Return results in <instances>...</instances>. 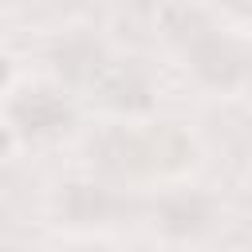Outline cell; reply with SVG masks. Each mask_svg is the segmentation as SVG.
<instances>
[{
	"label": "cell",
	"instance_id": "5b68a950",
	"mask_svg": "<svg viewBox=\"0 0 252 252\" xmlns=\"http://www.w3.org/2000/svg\"><path fill=\"white\" fill-rule=\"evenodd\" d=\"M118 83L114 87H102V102L106 106H118V110H142V106H150V83H146V75L138 71V67H106Z\"/></svg>",
	"mask_w": 252,
	"mask_h": 252
},
{
	"label": "cell",
	"instance_id": "6da1fadb",
	"mask_svg": "<svg viewBox=\"0 0 252 252\" xmlns=\"http://www.w3.org/2000/svg\"><path fill=\"white\" fill-rule=\"evenodd\" d=\"M185 59L193 67V75L213 87V91H240L244 75H248V55L236 39L220 35V32H193Z\"/></svg>",
	"mask_w": 252,
	"mask_h": 252
},
{
	"label": "cell",
	"instance_id": "8992f818",
	"mask_svg": "<svg viewBox=\"0 0 252 252\" xmlns=\"http://www.w3.org/2000/svg\"><path fill=\"white\" fill-rule=\"evenodd\" d=\"M59 252H110L106 244H94V240H79V244H63Z\"/></svg>",
	"mask_w": 252,
	"mask_h": 252
},
{
	"label": "cell",
	"instance_id": "3957f363",
	"mask_svg": "<svg viewBox=\"0 0 252 252\" xmlns=\"http://www.w3.org/2000/svg\"><path fill=\"white\" fill-rule=\"evenodd\" d=\"M12 126L28 138H55L71 126V102L59 94V91H47V87H35V91H24L12 98Z\"/></svg>",
	"mask_w": 252,
	"mask_h": 252
},
{
	"label": "cell",
	"instance_id": "277c9868",
	"mask_svg": "<svg viewBox=\"0 0 252 252\" xmlns=\"http://www.w3.org/2000/svg\"><path fill=\"white\" fill-rule=\"evenodd\" d=\"M55 209L67 224H110L122 209V197L98 181H67L59 185V197H55Z\"/></svg>",
	"mask_w": 252,
	"mask_h": 252
},
{
	"label": "cell",
	"instance_id": "7a4b0ae2",
	"mask_svg": "<svg viewBox=\"0 0 252 252\" xmlns=\"http://www.w3.org/2000/svg\"><path fill=\"white\" fill-rule=\"evenodd\" d=\"M217 197L205 189H173L154 205V228L165 240H197L217 224Z\"/></svg>",
	"mask_w": 252,
	"mask_h": 252
}]
</instances>
